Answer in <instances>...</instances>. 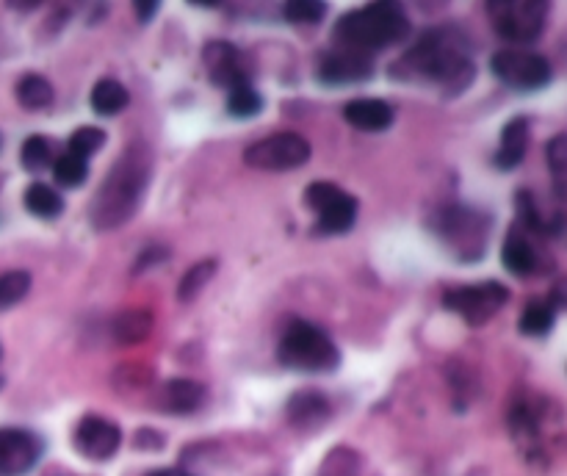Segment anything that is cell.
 <instances>
[{"mask_svg":"<svg viewBox=\"0 0 567 476\" xmlns=\"http://www.w3.org/2000/svg\"><path fill=\"white\" fill-rule=\"evenodd\" d=\"M390 78L410 81V84H429L446 95H462L476 78L471 42L454 25L424 31L402 59L390 64Z\"/></svg>","mask_w":567,"mask_h":476,"instance_id":"1","label":"cell"},{"mask_svg":"<svg viewBox=\"0 0 567 476\" xmlns=\"http://www.w3.org/2000/svg\"><path fill=\"white\" fill-rule=\"evenodd\" d=\"M150 175H153L150 150L142 142L128 144L92 200L89 219L95 230H117L125 225L139 211L144 191L150 186Z\"/></svg>","mask_w":567,"mask_h":476,"instance_id":"2","label":"cell"},{"mask_svg":"<svg viewBox=\"0 0 567 476\" xmlns=\"http://www.w3.org/2000/svg\"><path fill=\"white\" fill-rule=\"evenodd\" d=\"M410 36V17L396 3H368L346 12L335 23L332 42L335 48L371 59L374 53L402 45Z\"/></svg>","mask_w":567,"mask_h":476,"instance_id":"3","label":"cell"},{"mask_svg":"<svg viewBox=\"0 0 567 476\" xmlns=\"http://www.w3.org/2000/svg\"><path fill=\"white\" fill-rule=\"evenodd\" d=\"M277 357L285 369L310 371V374L332 371L341 363V352H338L335 341L321 327L305 322V319H294L285 327Z\"/></svg>","mask_w":567,"mask_h":476,"instance_id":"4","label":"cell"},{"mask_svg":"<svg viewBox=\"0 0 567 476\" xmlns=\"http://www.w3.org/2000/svg\"><path fill=\"white\" fill-rule=\"evenodd\" d=\"M551 6L543 0H490L487 17L501 39L512 45H529L540 39Z\"/></svg>","mask_w":567,"mask_h":476,"instance_id":"5","label":"cell"},{"mask_svg":"<svg viewBox=\"0 0 567 476\" xmlns=\"http://www.w3.org/2000/svg\"><path fill=\"white\" fill-rule=\"evenodd\" d=\"M440 238L449 244V250L460 255L462 261H476L485 255L487 236H490V216L473 211L468 205L446 208L438 219Z\"/></svg>","mask_w":567,"mask_h":476,"instance_id":"6","label":"cell"},{"mask_svg":"<svg viewBox=\"0 0 567 476\" xmlns=\"http://www.w3.org/2000/svg\"><path fill=\"white\" fill-rule=\"evenodd\" d=\"M305 203L316 214V230L327 236L349 233L357 222V197L330 180H316L305 189Z\"/></svg>","mask_w":567,"mask_h":476,"instance_id":"7","label":"cell"},{"mask_svg":"<svg viewBox=\"0 0 567 476\" xmlns=\"http://www.w3.org/2000/svg\"><path fill=\"white\" fill-rule=\"evenodd\" d=\"M310 161V142L294 131L272 133L244 150V164L260 172H291Z\"/></svg>","mask_w":567,"mask_h":476,"instance_id":"8","label":"cell"},{"mask_svg":"<svg viewBox=\"0 0 567 476\" xmlns=\"http://www.w3.org/2000/svg\"><path fill=\"white\" fill-rule=\"evenodd\" d=\"M490 70L498 81L515 92H537L551 84V64L540 53L520 48L498 50L490 59Z\"/></svg>","mask_w":567,"mask_h":476,"instance_id":"9","label":"cell"},{"mask_svg":"<svg viewBox=\"0 0 567 476\" xmlns=\"http://www.w3.org/2000/svg\"><path fill=\"white\" fill-rule=\"evenodd\" d=\"M509 291L496 280H485V283H471V286H460L446 291L443 305L457 313L460 319L471 324V327H482L487 324L498 310L507 305Z\"/></svg>","mask_w":567,"mask_h":476,"instance_id":"10","label":"cell"},{"mask_svg":"<svg viewBox=\"0 0 567 476\" xmlns=\"http://www.w3.org/2000/svg\"><path fill=\"white\" fill-rule=\"evenodd\" d=\"M72 441L81 457L92 463H106L122 446V429L103 416H83L72 432Z\"/></svg>","mask_w":567,"mask_h":476,"instance_id":"11","label":"cell"},{"mask_svg":"<svg viewBox=\"0 0 567 476\" xmlns=\"http://www.w3.org/2000/svg\"><path fill=\"white\" fill-rule=\"evenodd\" d=\"M42 438L31 429L3 427L0 429V476L28 474L42 457Z\"/></svg>","mask_w":567,"mask_h":476,"instance_id":"12","label":"cell"},{"mask_svg":"<svg viewBox=\"0 0 567 476\" xmlns=\"http://www.w3.org/2000/svg\"><path fill=\"white\" fill-rule=\"evenodd\" d=\"M202 61H205V67H208V75H211L213 84L225 86L227 92H230L233 86L249 84L247 56H244L236 45H230V42H222V39L208 42V45H205V53H202Z\"/></svg>","mask_w":567,"mask_h":476,"instance_id":"13","label":"cell"},{"mask_svg":"<svg viewBox=\"0 0 567 476\" xmlns=\"http://www.w3.org/2000/svg\"><path fill=\"white\" fill-rule=\"evenodd\" d=\"M371 75H374V61L338 48H332L319 64L321 84H360V81H368Z\"/></svg>","mask_w":567,"mask_h":476,"instance_id":"14","label":"cell"},{"mask_svg":"<svg viewBox=\"0 0 567 476\" xmlns=\"http://www.w3.org/2000/svg\"><path fill=\"white\" fill-rule=\"evenodd\" d=\"M330 413V399L321 391H313V388L294 393L288 399V407H285V416L296 429H319L330 418Z\"/></svg>","mask_w":567,"mask_h":476,"instance_id":"15","label":"cell"},{"mask_svg":"<svg viewBox=\"0 0 567 476\" xmlns=\"http://www.w3.org/2000/svg\"><path fill=\"white\" fill-rule=\"evenodd\" d=\"M343 119L357 131L379 133L393 125V108L377 97H357L343 106Z\"/></svg>","mask_w":567,"mask_h":476,"instance_id":"16","label":"cell"},{"mask_svg":"<svg viewBox=\"0 0 567 476\" xmlns=\"http://www.w3.org/2000/svg\"><path fill=\"white\" fill-rule=\"evenodd\" d=\"M205 385L197 380H186V377H178V380H169L158 391V405L166 413H175V416H186V413H194L200 410L202 402H205Z\"/></svg>","mask_w":567,"mask_h":476,"instance_id":"17","label":"cell"},{"mask_svg":"<svg viewBox=\"0 0 567 476\" xmlns=\"http://www.w3.org/2000/svg\"><path fill=\"white\" fill-rule=\"evenodd\" d=\"M526 150H529V119H509L507 125H504V131H501V144H498L493 164H496L498 169L509 172V169L520 167Z\"/></svg>","mask_w":567,"mask_h":476,"instance_id":"18","label":"cell"},{"mask_svg":"<svg viewBox=\"0 0 567 476\" xmlns=\"http://www.w3.org/2000/svg\"><path fill=\"white\" fill-rule=\"evenodd\" d=\"M501 261L515 277H532L540 269V255L532 247V241L526 238V233H520L518 227L509 230L504 250H501Z\"/></svg>","mask_w":567,"mask_h":476,"instance_id":"19","label":"cell"},{"mask_svg":"<svg viewBox=\"0 0 567 476\" xmlns=\"http://www.w3.org/2000/svg\"><path fill=\"white\" fill-rule=\"evenodd\" d=\"M509 429L512 438L526 454L540 452V418L534 416V410L526 402H518L509 413Z\"/></svg>","mask_w":567,"mask_h":476,"instance_id":"20","label":"cell"},{"mask_svg":"<svg viewBox=\"0 0 567 476\" xmlns=\"http://www.w3.org/2000/svg\"><path fill=\"white\" fill-rule=\"evenodd\" d=\"M23 203L28 208V214L39 216V219H56L64 211V200L61 194L48 183H31L23 194Z\"/></svg>","mask_w":567,"mask_h":476,"instance_id":"21","label":"cell"},{"mask_svg":"<svg viewBox=\"0 0 567 476\" xmlns=\"http://www.w3.org/2000/svg\"><path fill=\"white\" fill-rule=\"evenodd\" d=\"M128 103V89L119 84V81H114V78H103L92 89V108H95V114H100V117H117L119 111H125Z\"/></svg>","mask_w":567,"mask_h":476,"instance_id":"22","label":"cell"},{"mask_svg":"<svg viewBox=\"0 0 567 476\" xmlns=\"http://www.w3.org/2000/svg\"><path fill=\"white\" fill-rule=\"evenodd\" d=\"M556 322V308L548 299H534L529 302L523 313H520V333L529 335V338H540V335L551 333Z\"/></svg>","mask_w":567,"mask_h":476,"instance_id":"23","label":"cell"},{"mask_svg":"<svg viewBox=\"0 0 567 476\" xmlns=\"http://www.w3.org/2000/svg\"><path fill=\"white\" fill-rule=\"evenodd\" d=\"M17 100L20 106L31 108V111H42L53 103V86L45 75H36V72H28L17 81Z\"/></svg>","mask_w":567,"mask_h":476,"instance_id":"24","label":"cell"},{"mask_svg":"<svg viewBox=\"0 0 567 476\" xmlns=\"http://www.w3.org/2000/svg\"><path fill=\"white\" fill-rule=\"evenodd\" d=\"M545 161H548V172H551V186L559 200L567 203V133L554 136L548 147H545Z\"/></svg>","mask_w":567,"mask_h":476,"instance_id":"25","label":"cell"},{"mask_svg":"<svg viewBox=\"0 0 567 476\" xmlns=\"http://www.w3.org/2000/svg\"><path fill=\"white\" fill-rule=\"evenodd\" d=\"M150 330H153V313H147V310H125L117 319V327H114L117 341H122V344L144 341Z\"/></svg>","mask_w":567,"mask_h":476,"instance_id":"26","label":"cell"},{"mask_svg":"<svg viewBox=\"0 0 567 476\" xmlns=\"http://www.w3.org/2000/svg\"><path fill=\"white\" fill-rule=\"evenodd\" d=\"M86 175H89V161H83V158L67 153V150L53 161V178H56V183L64 186V189L81 186Z\"/></svg>","mask_w":567,"mask_h":476,"instance_id":"27","label":"cell"},{"mask_svg":"<svg viewBox=\"0 0 567 476\" xmlns=\"http://www.w3.org/2000/svg\"><path fill=\"white\" fill-rule=\"evenodd\" d=\"M28 291H31V274L25 269L0 274V310L14 308L17 302H23Z\"/></svg>","mask_w":567,"mask_h":476,"instance_id":"28","label":"cell"},{"mask_svg":"<svg viewBox=\"0 0 567 476\" xmlns=\"http://www.w3.org/2000/svg\"><path fill=\"white\" fill-rule=\"evenodd\" d=\"M260 108H263V97L260 92H255V86L252 84H241V86H233L230 92H227V111L238 119H249L258 114Z\"/></svg>","mask_w":567,"mask_h":476,"instance_id":"29","label":"cell"},{"mask_svg":"<svg viewBox=\"0 0 567 476\" xmlns=\"http://www.w3.org/2000/svg\"><path fill=\"white\" fill-rule=\"evenodd\" d=\"M213 272H216V263L213 261L194 263L189 272L183 274V280H180V286H178L180 302H191L194 297H200V291L208 286V280L213 277Z\"/></svg>","mask_w":567,"mask_h":476,"instance_id":"30","label":"cell"},{"mask_svg":"<svg viewBox=\"0 0 567 476\" xmlns=\"http://www.w3.org/2000/svg\"><path fill=\"white\" fill-rule=\"evenodd\" d=\"M20 158H23V167L28 172H42L45 167L53 164V150H50V142L45 136H28L23 142V150H20Z\"/></svg>","mask_w":567,"mask_h":476,"instance_id":"31","label":"cell"},{"mask_svg":"<svg viewBox=\"0 0 567 476\" xmlns=\"http://www.w3.org/2000/svg\"><path fill=\"white\" fill-rule=\"evenodd\" d=\"M103 144H106V133L100 131V128L86 125V128H78V131L72 133L70 142H67V153L78 155L83 161H89Z\"/></svg>","mask_w":567,"mask_h":476,"instance_id":"32","label":"cell"},{"mask_svg":"<svg viewBox=\"0 0 567 476\" xmlns=\"http://www.w3.org/2000/svg\"><path fill=\"white\" fill-rule=\"evenodd\" d=\"M327 6L319 0H291L283 6V17L294 25H316L324 20Z\"/></svg>","mask_w":567,"mask_h":476,"instance_id":"33","label":"cell"},{"mask_svg":"<svg viewBox=\"0 0 567 476\" xmlns=\"http://www.w3.org/2000/svg\"><path fill=\"white\" fill-rule=\"evenodd\" d=\"M548 302L554 305L556 313H559L562 308H567V277H562V280L551 288V297H548Z\"/></svg>","mask_w":567,"mask_h":476,"instance_id":"34","label":"cell"},{"mask_svg":"<svg viewBox=\"0 0 567 476\" xmlns=\"http://www.w3.org/2000/svg\"><path fill=\"white\" fill-rule=\"evenodd\" d=\"M136 12H139V20L147 23V20L158 12V3H144V0H139V3H136Z\"/></svg>","mask_w":567,"mask_h":476,"instance_id":"35","label":"cell"},{"mask_svg":"<svg viewBox=\"0 0 567 476\" xmlns=\"http://www.w3.org/2000/svg\"><path fill=\"white\" fill-rule=\"evenodd\" d=\"M147 476H191V474L180 471V468H158V471H150Z\"/></svg>","mask_w":567,"mask_h":476,"instance_id":"36","label":"cell"},{"mask_svg":"<svg viewBox=\"0 0 567 476\" xmlns=\"http://www.w3.org/2000/svg\"><path fill=\"white\" fill-rule=\"evenodd\" d=\"M0 360H3V349H0ZM0 388H3V374H0Z\"/></svg>","mask_w":567,"mask_h":476,"instance_id":"37","label":"cell"}]
</instances>
